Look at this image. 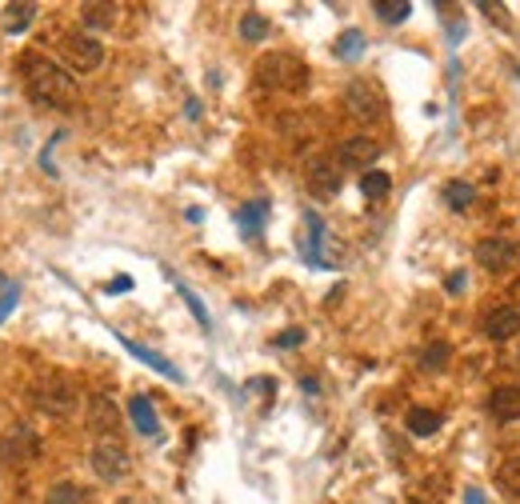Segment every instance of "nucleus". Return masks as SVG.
Segmentation results:
<instances>
[{"label":"nucleus","mask_w":520,"mask_h":504,"mask_svg":"<svg viewBox=\"0 0 520 504\" xmlns=\"http://www.w3.org/2000/svg\"><path fill=\"white\" fill-rule=\"evenodd\" d=\"M21 72H24V89L36 105H49V108H69L77 105V80L64 64L49 61L41 52H29L21 61Z\"/></svg>","instance_id":"nucleus-1"},{"label":"nucleus","mask_w":520,"mask_h":504,"mask_svg":"<svg viewBox=\"0 0 520 504\" xmlns=\"http://www.w3.org/2000/svg\"><path fill=\"white\" fill-rule=\"evenodd\" d=\"M256 80L265 89H281V92H304L309 89V64L292 52H268L256 61Z\"/></svg>","instance_id":"nucleus-2"},{"label":"nucleus","mask_w":520,"mask_h":504,"mask_svg":"<svg viewBox=\"0 0 520 504\" xmlns=\"http://www.w3.org/2000/svg\"><path fill=\"white\" fill-rule=\"evenodd\" d=\"M77 380L64 377V372H44V377H36L32 385V405L41 408L44 416H72L77 413Z\"/></svg>","instance_id":"nucleus-3"},{"label":"nucleus","mask_w":520,"mask_h":504,"mask_svg":"<svg viewBox=\"0 0 520 504\" xmlns=\"http://www.w3.org/2000/svg\"><path fill=\"white\" fill-rule=\"evenodd\" d=\"M92 472L105 484H116L133 472V456H128V448L116 436H97V444H92Z\"/></svg>","instance_id":"nucleus-4"},{"label":"nucleus","mask_w":520,"mask_h":504,"mask_svg":"<svg viewBox=\"0 0 520 504\" xmlns=\"http://www.w3.org/2000/svg\"><path fill=\"white\" fill-rule=\"evenodd\" d=\"M36 456H41V436L29 425H8L5 436H0V464L5 469H24Z\"/></svg>","instance_id":"nucleus-5"},{"label":"nucleus","mask_w":520,"mask_h":504,"mask_svg":"<svg viewBox=\"0 0 520 504\" xmlns=\"http://www.w3.org/2000/svg\"><path fill=\"white\" fill-rule=\"evenodd\" d=\"M345 108L352 112L357 120H365V125H373V120L385 117V92H380L376 80L368 77H357L345 89Z\"/></svg>","instance_id":"nucleus-6"},{"label":"nucleus","mask_w":520,"mask_h":504,"mask_svg":"<svg viewBox=\"0 0 520 504\" xmlns=\"http://www.w3.org/2000/svg\"><path fill=\"white\" fill-rule=\"evenodd\" d=\"M60 52H64V61H69L72 72H92V69H100V64H105V44H100L97 36H88V33L64 36Z\"/></svg>","instance_id":"nucleus-7"},{"label":"nucleus","mask_w":520,"mask_h":504,"mask_svg":"<svg viewBox=\"0 0 520 504\" xmlns=\"http://www.w3.org/2000/svg\"><path fill=\"white\" fill-rule=\"evenodd\" d=\"M516 260H520V248L508 237H485L477 245V265L488 268V273H508V268H516Z\"/></svg>","instance_id":"nucleus-8"},{"label":"nucleus","mask_w":520,"mask_h":504,"mask_svg":"<svg viewBox=\"0 0 520 504\" xmlns=\"http://www.w3.org/2000/svg\"><path fill=\"white\" fill-rule=\"evenodd\" d=\"M304 229H309V237H304V245H301V257L309 260L312 268H332V257L324 252V245H329V229H324V220H320V212H304Z\"/></svg>","instance_id":"nucleus-9"},{"label":"nucleus","mask_w":520,"mask_h":504,"mask_svg":"<svg viewBox=\"0 0 520 504\" xmlns=\"http://www.w3.org/2000/svg\"><path fill=\"white\" fill-rule=\"evenodd\" d=\"M480 332L488 336V341H513L520 332V304H497L485 313V321H480Z\"/></svg>","instance_id":"nucleus-10"},{"label":"nucleus","mask_w":520,"mask_h":504,"mask_svg":"<svg viewBox=\"0 0 520 504\" xmlns=\"http://www.w3.org/2000/svg\"><path fill=\"white\" fill-rule=\"evenodd\" d=\"M376 156H380V145L373 136H348V140H340L337 161L345 168H373Z\"/></svg>","instance_id":"nucleus-11"},{"label":"nucleus","mask_w":520,"mask_h":504,"mask_svg":"<svg viewBox=\"0 0 520 504\" xmlns=\"http://www.w3.org/2000/svg\"><path fill=\"white\" fill-rule=\"evenodd\" d=\"M309 189L317 196H337L340 192V161H332V156L309 161Z\"/></svg>","instance_id":"nucleus-12"},{"label":"nucleus","mask_w":520,"mask_h":504,"mask_svg":"<svg viewBox=\"0 0 520 504\" xmlns=\"http://www.w3.org/2000/svg\"><path fill=\"white\" fill-rule=\"evenodd\" d=\"M116 341H120V344H125V349H128V352H133V357H136V360H141V364H148V369H153V372H161V377H164V380H176V385H181V380H184V372H181V369H176V364H172V360H164V357H161V352L144 349V344H136V341H133V336H125V332H116Z\"/></svg>","instance_id":"nucleus-13"},{"label":"nucleus","mask_w":520,"mask_h":504,"mask_svg":"<svg viewBox=\"0 0 520 504\" xmlns=\"http://www.w3.org/2000/svg\"><path fill=\"white\" fill-rule=\"evenodd\" d=\"M488 413L492 420H500V425H513L520 420V388L516 385H500L488 392Z\"/></svg>","instance_id":"nucleus-14"},{"label":"nucleus","mask_w":520,"mask_h":504,"mask_svg":"<svg viewBox=\"0 0 520 504\" xmlns=\"http://www.w3.org/2000/svg\"><path fill=\"white\" fill-rule=\"evenodd\" d=\"M128 416H133V425L141 436H161V420H156V408L144 392H136V397L128 400Z\"/></svg>","instance_id":"nucleus-15"},{"label":"nucleus","mask_w":520,"mask_h":504,"mask_svg":"<svg viewBox=\"0 0 520 504\" xmlns=\"http://www.w3.org/2000/svg\"><path fill=\"white\" fill-rule=\"evenodd\" d=\"M32 16H36V5H32V0H16V5H5V8H0V24H5L8 36H21L24 28L32 24Z\"/></svg>","instance_id":"nucleus-16"},{"label":"nucleus","mask_w":520,"mask_h":504,"mask_svg":"<svg viewBox=\"0 0 520 504\" xmlns=\"http://www.w3.org/2000/svg\"><path fill=\"white\" fill-rule=\"evenodd\" d=\"M116 420H120V413H116V405H113L108 397H92V400H88V425L97 428L100 436H113Z\"/></svg>","instance_id":"nucleus-17"},{"label":"nucleus","mask_w":520,"mask_h":504,"mask_svg":"<svg viewBox=\"0 0 520 504\" xmlns=\"http://www.w3.org/2000/svg\"><path fill=\"white\" fill-rule=\"evenodd\" d=\"M265 217H268V201H248L245 209L237 212V224L245 229L248 240H260V232H265Z\"/></svg>","instance_id":"nucleus-18"},{"label":"nucleus","mask_w":520,"mask_h":504,"mask_svg":"<svg viewBox=\"0 0 520 504\" xmlns=\"http://www.w3.org/2000/svg\"><path fill=\"white\" fill-rule=\"evenodd\" d=\"M80 21L88 28H113L120 21V5H100V0H88L80 5Z\"/></svg>","instance_id":"nucleus-19"},{"label":"nucleus","mask_w":520,"mask_h":504,"mask_svg":"<svg viewBox=\"0 0 520 504\" xmlns=\"http://www.w3.org/2000/svg\"><path fill=\"white\" fill-rule=\"evenodd\" d=\"M441 425H444L441 413H436V408H421V405L408 408V416H404V428H408L413 436H432Z\"/></svg>","instance_id":"nucleus-20"},{"label":"nucleus","mask_w":520,"mask_h":504,"mask_svg":"<svg viewBox=\"0 0 520 504\" xmlns=\"http://www.w3.org/2000/svg\"><path fill=\"white\" fill-rule=\"evenodd\" d=\"M472 201H477V189H472V184H464V181H449V184H444V204H449L452 212H469Z\"/></svg>","instance_id":"nucleus-21"},{"label":"nucleus","mask_w":520,"mask_h":504,"mask_svg":"<svg viewBox=\"0 0 520 504\" xmlns=\"http://www.w3.org/2000/svg\"><path fill=\"white\" fill-rule=\"evenodd\" d=\"M373 13H376L385 24H404L408 13H413V5H408V0H376Z\"/></svg>","instance_id":"nucleus-22"},{"label":"nucleus","mask_w":520,"mask_h":504,"mask_svg":"<svg viewBox=\"0 0 520 504\" xmlns=\"http://www.w3.org/2000/svg\"><path fill=\"white\" fill-rule=\"evenodd\" d=\"M332 52H337L340 61H357V56L365 52V33H360V28H348V33H340V41L332 44Z\"/></svg>","instance_id":"nucleus-23"},{"label":"nucleus","mask_w":520,"mask_h":504,"mask_svg":"<svg viewBox=\"0 0 520 504\" xmlns=\"http://www.w3.org/2000/svg\"><path fill=\"white\" fill-rule=\"evenodd\" d=\"M176 293H181V301H184V304H189V313H192V316H197V324H200V329H204V332H209V329H212V316H209V308H204V301H200V296H197V293H192V288H189V285H184V280H176Z\"/></svg>","instance_id":"nucleus-24"},{"label":"nucleus","mask_w":520,"mask_h":504,"mask_svg":"<svg viewBox=\"0 0 520 504\" xmlns=\"http://www.w3.org/2000/svg\"><path fill=\"white\" fill-rule=\"evenodd\" d=\"M360 192H365L368 201H385V196L393 192V181H388V173H376L373 168V173L360 176Z\"/></svg>","instance_id":"nucleus-25"},{"label":"nucleus","mask_w":520,"mask_h":504,"mask_svg":"<svg viewBox=\"0 0 520 504\" xmlns=\"http://www.w3.org/2000/svg\"><path fill=\"white\" fill-rule=\"evenodd\" d=\"M268 33H273V28H268V21L260 13H245V16H240V36H245L248 44L268 41Z\"/></svg>","instance_id":"nucleus-26"},{"label":"nucleus","mask_w":520,"mask_h":504,"mask_svg":"<svg viewBox=\"0 0 520 504\" xmlns=\"http://www.w3.org/2000/svg\"><path fill=\"white\" fill-rule=\"evenodd\" d=\"M449 360H452V349H449V344H429V349H424L421 352V369L424 372H444V369H449Z\"/></svg>","instance_id":"nucleus-27"},{"label":"nucleus","mask_w":520,"mask_h":504,"mask_svg":"<svg viewBox=\"0 0 520 504\" xmlns=\"http://www.w3.org/2000/svg\"><path fill=\"white\" fill-rule=\"evenodd\" d=\"M44 504H85V489H80V484H72V481H60L57 489L44 497Z\"/></svg>","instance_id":"nucleus-28"},{"label":"nucleus","mask_w":520,"mask_h":504,"mask_svg":"<svg viewBox=\"0 0 520 504\" xmlns=\"http://www.w3.org/2000/svg\"><path fill=\"white\" fill-rule=\"evenodd\" d=\"M497 481L505 484L508 492H516V497H520V456H513V461L500 464V469H497Z\"/></svg>","instance_id":"nucleus-29"},{"label":"nucleus","mask_w":520,"mask_h":504,"mask_svg":"<svg viewBox=\"0 0 520 504\" xmlns=\"http://www.w3.org/2000/svg\"><path fill=\"white\" fill-rule=\"evenodd\" d=\"M16 301H21V285H8V288H5V296H0V324L8 321V313L16 308Z\"/></svg>","instance_id":"nucleus-30"},{"label":"nucleus","mask_w":520,"mask_h":504,"mask_svg":"<svg viewBox=\"0 0 520 504\" xmlns=\"http://www.w3.org/2000/svg\"><path fill=\"white\" fill-rule=\"evenodd\" d=\"M273 344H276V349H296V344H304V329H284Z\"/></svg>","instance_id":"nucleus-31"},{"label":"nucleus","mask_w":520,"mask_h":504,"mask_svg":"<svg viewBox=\"0 0 520 504\" xmlns=\"http://www.w3.org/2000/svg\"><path fill=\"white\" fill-rule=\"evenodd\" d=\"M128 288H133V280L116 276V280H108V285H105V293H128Z\"/></svg>","instance_id":"nucleus-32"},{"label":"nucleus","mask_w":520,"mask_h":504,"mask_svg":"<svg viewBox=\"0 0 520 504\" xmlns=\"http://www.w3.org/2000/svg\"><path fill=\"white\" fill-rule=\"evenodd\" d=\"M444 285H449V293H460V288H464V268H457V273L444 280Z\"/></svg>","instance_id":"nucleus-33"},{"label":"nucleus","mask_w":520,"mask_h":504,"mask_svg":"<svg viewBox=\"0 0 520 504\" xmlns=\"http://www.w3.org/2000/svg\"><path fill=\"white\" fill-rule=\"evenodd\" d=\"M301 388H304V392H320V380H317V377H304Z\"/></svg>","instance_id":"nucleus-34"},{"label":"nucleus","mask_w":520,"mask_h":504,"mask_svg":"<svg viewBox=\"0 0 520 504\" xmlns=\"http://www.w3.org/2000/svg\"><path fill=\"white\" fill-rule=\"evenodd\" d=\"M464 504H485V497H480V489H469V492H464Z\"/></svg>","instance_id":"nucleus-35"},{"label":"nucleus","mask_w":520,"mask_h":504,"mask_svg":"<svg viewBox=\"0 0 520 504\" xmlns=\"http://www.w3.org/2000/svg\"><path fill=\"white\" fill-rule=\"evenodd\" d=\"M116 504H144V500H136V497H125V500H116Z\"/></svg>","instance_id":"nucleus-36"}]
</instances>
